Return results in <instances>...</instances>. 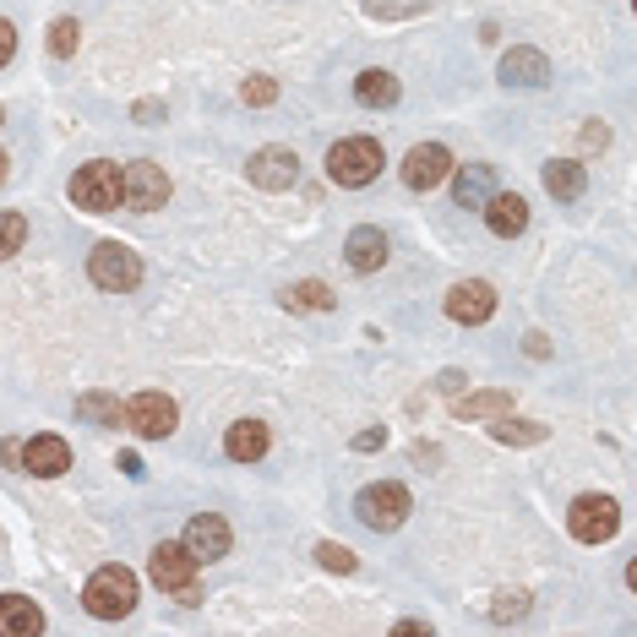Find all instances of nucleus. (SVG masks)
Listing matches in <instances>:
<instances>
[{
	"mask_svg": "<svg viewBox=\"0 0 637 637\" xmlns=\"http://www.w3.org/2000/svg\"><path fill=\"white\" fill-rule=\"evenodd\" d=\"M82 605H88V616H99V622L132 616V605H137V572H126V567H99V572L88 578V589H82Z\"/></svg>",
	"mask_w": 637,
	"mask_h": 637,
	"instance_id": "1",
	"label": "nucleus"
},
{
	"mask_svg": "<svg viewBox=\"0 0 637 637\" xmlns=\"http://www.w3.org/2000/svg\"><path fill=\"white\" fill-rule=\"evenodd\" d=\"M327 174H332L338 185H349V191L371 185V180L382 174V143H376V137H343V143L327 153Z\"/></svg>",
	"mask_w": 637,
	"mask_h": 637,
	"instance_id": "2",
	"label": "nucleus"
},
{
	"mask_svg": "<svg viewBox=\"0 0 637 637\" xmlns=\"http://www.w3.org/2000/svg\"><path fill=\"white\" fill-rule=\"evenodd\" d=\"M148 572H153V583H159L163 594H174L180 605H202V589H196V556H191L185 545H169V539H163L159 550H153V561H148Z\"/></svg>",
	"mask_w": 637,
	"mask_h": 637,
	"instance_id": "3",
	"label": "nucleus"
},
{
	"mask_svg": "<svg viewBox=\"0 0 637 637\" xmlns=\"http://www.w3.org/2000/svg\"><path fill=\"white\" fill-rule=\"evenodd\" d=\"M88 273H93V284H99V289H115V295H132V289L143 284V262H137V251H132V246H121V240L93 246Z\"/></svg>",
	"mask_w": 637,
	"mask_h": 637,
	"instance_id": "4",
	"label": "nucleus"
},
{
	"mask_svg": "<svg viewBox=\"0 0 637 637\" xmlns=\"http://www.w3.org/2000/svg\"><path fill=\"white\" fill-rule=\"evenodd\" d=\"M71 202L82 213H115L121 207V163H82L71 174Z\"/></svg>",
	"mask_w": 637,
	"mask_h": 637,
	"instance_id": "5",
	"label": "nucleus"
},
{
	"mask_svg": "<svg viewBox=\"0 0 637 637\" xmlns=\"http://www.w3.org/2000/svg\"><path fill=\"white\" fill-rule=\"evenodd\" d=\"M354 512H360V523H365V528L393 534V528H403V517L414 512V501H409V490H403V485H365V490H360V501H354Z\"/></svg>",
	"mask_w": 637,
	"mask_h": 637,
	"instance_id": "6",
	"label": "nucleus"
},
{
	"mask_svg": "<svg viewBox=\"0 0 637 637\" xmlns=\"http://www.w3.org/2000/svg\"><path fill=\"white\" fill-rule=\"evenodd\" d=\"M567 528H572V539H583V545H605V539L622 528V507H616L611 496H578L572 512H567Z\"/></svg>",
	"mask_w": 637,
	"mask_h": 637,
	"instance_id": "7",
	"label": "nucleus"
},
{
	"mask_svg": "<svg viewBox=\"0 0 637 637\" xmlns=\"http://www.w3.org/2000/svg\"><path fill=\"white\" fill-rule=\"evenodd\" d=\"M121 202L132 207V213H153L169 202V174H163L159 163H126L121 169Z\"/></svg>",
	"mask_w": 637,
	"mask_h": 637,
	"instance_id": "8",
	"label": "nucleus"
},
{
	"mask_svg": "<svg viewBox=\"0 0 637 637\" xmlns=\"http://www.w3.org/2000/svg\"><path fill=\"white\" fill-rule=\"evenodd\" d=\"M174 420H180V409H174V398H163V393H137V398L126 403V425H132L137 436H148V442H163V436L174 431Z\"/></svg>",
	"mask_w": 637,
	"mask_h": 637,
	"instance_id": "9",
	"label": "nucleus"
},
{
	"mask_svg": "<svg viewBox=\"0 0 637 637\" xmlns=\"http://www.w3.org/2000/svg\"><path fill=\"white\" fill-rule=\"evenodd\" d=\"M229 539H235L229 523H224L218 512H202V517L185 523V539H180V545H185V550L196 556V567H202V561H224V556H229Z\"/></svg>",
	"mask_w": 637,
	"mask_h": 637,
	"instance_id": "10",
	"label": "nucleus"
},
{
	"mask_svg": "<svg viewBox=\"0 0 637 637\" xmlns=\"http://www.w3.org/2000/svg\"><path fill=\"white\" fill-rule=\"evenodd\" d=\"M453 174V153L442 148V143H420L409 159H403V185L409 191H431V185H442Z\"/></svg>",
	"mask_w": 637,
	"mask_h": 637,
	"instance_id": "11",
	"label": "nucleus"
},
{
	"mask_svg": "<svg viewBox=\"0 0 637 637\" xmlns=\"http://www.w3.org/2000/svg\"><path fill=\"white\" fill-rule=\"evenodd\" d=\"M295 180H300L295 148H257V153H251V185H262V191H289Z\"/></svg>",
	"mask_w": 637,
	"mask_h": 637,
	"instance_id": "12",
	"label": "nucleus"
},
{
	"mask_svg": "<svg viewBox=\"0 0 637 637\" xmlns=\"http://www.w3.org/2000/svg\"><path fill=\"white\" fill-rule=\"evenodd\" d=\"M490 311H496V289H490V284H479V278L453 284V295H447V317L453 321L479 327V321H490Z\"/></svg>",
	"mask_w": 637,
	"mask_h": 637,
	"instance_id": "13",
	"label": "nucleus"
},
{
	"mask_svg": "<svg viewBox=\"0 0 637 637\" xmlns=\"http://www.w3.org/2000/svg\"><path fill=\"white\" fill-rule=\"evenodd\" d=\"M501 82H507V88H545V82H550V60H545L539 49H523V44H517V49L501 55Z\"/></svg>",
	"mask_w": 637,
	"mask_h": 637,
	"instance_id": "14",
	"label": "nucleus"
},
{
	"mask_svg": "<svg viewBox=\"0 0 637 637\" xmlns=\"http://www.w3.org/2000/svg\"><path fill=\"white\" fill-rule=\"evenodd\" d=\"M22 469L38 479H55L71 469V447L60 442V436H33L27 447H22Z\"/></svg>",
	"mask_w": 637,
	"mask_h": 637,
	"instance_id": "15",
	"label": "nucleus"
},
{
	"mask_svg": "<svg viewBox=\"0 0 637 637\" xmlns=\"http://www.w3.org/2000/svg\"><path fill=\"white\" fill-rule=\"evenodd\" d=\"M485 224H490V235H501V240H512V235H523L528 229V202L523 196H485Z\"/></svg>",
	"mask_w": 637,
	"mask_h": 637,
	"instance_id": "16",
	"label": "nucleus"
},
{
	"mask_svg": "<svg viewBox=\"0 0 637 637\" xmlns=\"http://www.w3.org/2000/svg\"><path fill=\"white\" fill-rule=\"evenodd\" d=\"M343 251H349V268H354V273H376V268L387 262V235H382L376 224H360V229L349 235Z\"/></svg>",
	"mask_w": 637,
	"mask_h": 637,
	"instance_id": "17",
	"label": "nucleus"
},
{
	"mask_svg": "<svg viewBox=\"0 0 637 637\" xmlns=\"http://www.w3.org/2000/svg\"><path fill=\"white\" fill-rule=\"evenodd\" d=\"M0 633L5 637H33L44 633V611L22 594H0Z\"/></svg>",
	"mask_w": 637,
	"mask_h": 637,
	"instance_id": "18",
	"label": "nucleus"
},
{
	"mask_svg": "<svg viewBox=\"0 0 637 637\" xmlns=\"http://www.w3.org/2000/svg\"><path fill=\"white\" fill-rule=\"evenodd\" d=\"M224 453H229L235 464H257V458L268 453V425H262V420H240V425H229Z\"/></svg>",
	"mask_w": 637,
	"mask_h": 637,
	"instance_id": "19",
	"label": "nucleus"
},
{
	"mask_svg": "<svg viewBox=\"0 0 637 637\" xmlns=\"http://www.w3.org/2000/svg\"><path fill=\"white\" fill-rule=\"evenodd\" d=\"M453 414L458 420H496V414H512V393L490 387V393H458L453 398Z\"/></svg>",
	"mask_w": 637,
	"mask_h": 637,
	"instance_id": "20",
	"label": "nucleus"
},
{
	"mask_svg": "<svg viewBox=\"0 0 637 637\" xmlns=\"http://www.w3.org/2000/svg\"><path fill=\"white\" fill-rule=\"evenodd\" d=\"M354 99L365 110H393L398 104V77L393 71H360L354 77Z\"/></svg>",
	"mask_w": 637,
	"mask_h": 637,
	"instance_id": "21",
	"label": "nucleus"
},
{
	"mask_svg": "<svg viewBox=\"0 0 637 637\" xmlns=\"http://www.w3.org/2000/svg\"><path fill=\"white\" fill-rule=\"evenodd\" d=\"M583 185H589L583 163H572V159L545 163V191H550V196H561V202H578V196H583Z\"/></svg>",
	"mask_w": 637,
	"mask_h": 637,
	"instance_id": "22",
	"label": "nucleus"
},
{
	"mask_svg": "<svg viewBox=\"0 0 637 637\" xmlns=\"http://www.w3.org/2000/svg\"><path fill=\"white\" fill-rule=\"evenodd\" d=\"M490 163H464L458 169V180H453V196H458V207H485V196H490Z\"/></svg>",
	"mask_w": 637,
	"mask_h": 637,
	"instance_id": "23",
	"label": "nucleus"
},
{
	"mask_svg": "<svg viewBox=\"0 0 637 637\" xmlns=\"http://www.w3.org/2000/svg\"><path fill=\"white\" fill-rule=\"evenodd\" d=\"M490 436H496V442H507V447H534V442H545L550 431H545V425H534V420L496 414V420H490Z\"/></svg>",
	"mask_w": 637,
	"mask_h": 637,
	"instance_id": "24",
	"label": "nucleus"
},
{
	"mask_svg": "<svg viewBox=\"0 0 637 637\" xmlns=\"http://www.w3.org/2000/svg\"><path fill=\"white\" fill-rule=\"evenodd\" d=\"M77 414L82 420H99V425H126V409L115 398H104V393H82L77 398Z\"/></svg>",
	"mask_w": 637,
	"mask_h": 637,
	"instance_id": "25",
	"label": "nucleus"
},
{
	"mask_svg": "<svg viewBox=\"0 0 637 637\" xmlns=\"http://www.w3.org/2000/svg\"><path fill=\"white\" fill-rule=\"evenodd\" d=\"M284 306H289V311H332L338 300L327 295V284H295V289L284 295Z\"/></svg>",
	"mask_w": 637,
	"mask_h": 637,
	"instance_id": "26",
	"label": "nucleus"
},
{
	"mask_svg": "<svg viewBox=\"0 0 637 637\" xmlns=\"http://www.w3.org/2000/svg\"><path fill=\"white\" fill-rule=\"evenodd\" d=\"M22 240H27V218H22V213H0V262L16 257Z\"/></svg>",
	"mask_w": 637,
	"mask_h": 637,
	"instance_id": "27",
	"label": "nucleus"
},
{
	"mask_svg": "<svg viewBox=\"0 0 637 637\" xmlns=\"http://www.w3.org/2000/svg\"><path fill=\"white\" fill-rule=\"evenodd\" d=\"M77 38H82V27H77V16H60L55 27H49V55H77Z\"/></svg>",
	"mask_w": 637,
	"mask_h": 637,
	"instance_id": "28",
	"label": "nucleus"
},
{
	"mask_svg": "<svg viewBox=\"0 0 637 637\" xmlns=\"http://www.w3.org/2000/svg\"><path fill=\"white\" fill-rule=\"evenodd\" d=\"M317 561L327 567V572H354V567H360V561H354V550H349V545H332V539L317 545Z\"/></svg>",
	"mask_w": 637,
	"mask_h": 637,
	"instance_id": "29",
	"label": "nucleus"
},
{
	"mask_svg": "<svg viewBox=\"0 0 637 637\" xmlns=\"http://www.w3.org/2000/svg\"><path fill=\"white\" fill-rule=\"evenodd\" d=\"M240 99L262 110V104H273V99H278V82H273V77H251V82L240 88Z\"/></svg>",
	"mask_w": 637,
	"mask_h": 637,
	"instance_id": "30",
	"label": "nucleus"
},
{
	"mask_svg": "<svg viewBox=\"0 0 637 637\" xmlns=\"http://www.w3.org/2000/svg\"><path fill=\"white\" fill-rule=\"evenodd\" d=\"M517 616H528V594H501L490 605V622H517Z\"/></svg>",
	"mask_w": 637,
	"mask_h": 637,
	"instance_id": "31",
	"label": "nucleus"
},
{
	"mask_svg": "<svg viewBox=\"0 0 637 637\" xmlns=\"http://www.w3.org/2000/svg\"><path fill=\"white\" fill-rule=\"evenodd\" d=\"M436 387H442L447 398H458V393L469 387V376H464V371H442V382H436Z\"/></svg>",
	"mask_w": 637,
	"mask_h": 637,
	"instance_id": "32",
	"label": "nucleus"
},
{
	"mask_svg": "<svg viewBox=\"0 0 637 637\" xmlns=\"http://www.w3.org/2000/svg\"><path fill=\"white\" fill-rule=\"evenodd\" d=\"M376 447H387V431H360L354 436V453H376Z\"/></svg>",
	"mask_w": 637,
	"mask_h": 637,
	"instance_id": "33",
	"label": "nucleus"
},
{
	"mask_svg": "<svg viewBox=\"0 0 637 637\" xmlns=\"http://www.w3.org/2000/svg\"><path fill=\"white\" fill-rule=\"evenodd\" d=\"M11 55H16V27H11V22L0 16V66H5Z\"/></svg>",
	"mask_w": 637,
	"mask_h": 637,
	"instance_id": "34",
	"label": "nucleus"
},
{
	"mask_svg": "<svg viewBox=\"0 0 637 637\" xmlns=\"http://www.w3.org/2000/svg\"><path fill=\"white\" fill-rule=\"evenodd\" d=\"M159 115H163V104H159V99H143V104H137V121H143V126H153Z\"/></svg>",
	"mask_w": 637,
	"mask_h": 637,
	"instance_id": "35",
	"label": "nucleus"
},
{
	"mask_svg": "<svg viewBox=\"0 0 637 637\" xmlns=\"http://www.w3.org/2000/svg\"><path fill=\"white\" fill-rule=\"evenodd\" d=\"M121 469H126V479H143V458L137 453H121Z\"/></svg>",
	"mask_w": 637,
	"mask_h": 637,
	"instance_id": "36",
	"label": "nucleus"
},
{
	"mask_svg": "<svg viewBox=\"0 0 637 637\" xmlns=\"http://www.w3.org/2000/svg\"><path fill=\"white\" fill-rule=\"evenodd\" d=\"M523 349H528V354H534V360H545V354H550V343H545V338H539V332H528V343H523Z\"/></svg>",
	"mask_w": 637,
	"mask_h": 637,
	"instance_id": "37",
	"label": "nucleus"
},
{
	"mask_svg": "<svg viewBox=\"0 0 637 637\" xmlns=\"http://www.w3.org/2000/svg\"><path fill=\"white\" fill-rule=\"evenodd\" d=\"M0 180H5V153H0Z\"/></svg>",
	"mask_w": 637,
	"mask_h": 637,
	"instance_id": "38",
	"label": "nucleus"
},
{
	"mask_svg": "<svg viewBox=\"0 0 637 637\" xmlns=\"http://www.w3.org/2000/svg\"><path fill=\"white\" fill-rule=\"evenodd\" d=\"M0 121H5V115H0Z\"/></svg>",
	"mask_w": 637,
	"mask_h": 637,
	"instance_id": "39",
	"label": "nucleus"
}]
</instances>
